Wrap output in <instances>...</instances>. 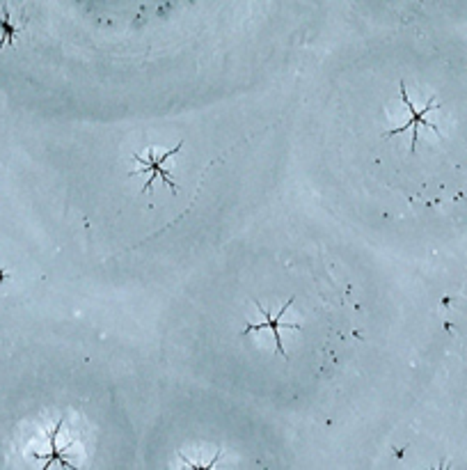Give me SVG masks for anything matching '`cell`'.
<instances>
[{
	"label": "cell",
	"mask_w": 467,
	"mask_h": 470,
	"mask_svg": "<svg viewBox=\"0 0 467 470\" xmlns=\"http://www.w3.org/2000/svg\"><path fill=\"white\" fill-rule=\"evenodd\" d=\"M183 147V142H179L176 147H172V149H168V151H163V154L159 156L156 154V149L154 147H149L147 149V156H140V154H133V161H138L140 163V168H138V175H151L149 179H147V183L142 186V193H147L149 188H151V183H154V179L156 177H161L163 179V183L165 186H170V191L172 193H176L179 191V186L172 181V172L165 168V163H168L176 151H179Z\"/></svg>",
	"instance_id": "1"
},
{
	"label": "cell",
	"mask_w": 467,
	"mask_h": 470,
	"mask_svg": "<svg viewBox=\"0 0 467 470\" xmlns=\"http://www.w3.org/2000/svg\"><path fill=\"white\" fill-rule=\"evenodd\" d=\"M401 101H403V106H406V110H408V115H410V119H408V124H403V127H399V129H392V131H387V134H382L385 138H392V136H397V134H403L408 127L412 129V142H410V151H414L417 149V140H419V136H417V127L419 124H426L429 129H433L435 134L440 136V131H438V127L433 124V122H429V112L431 110H438L440 106L435 104V99H431V104L424 108V110H417L412 106V101H410V97H408V87H406V83L401 80Z\"/></svg>",
	"instance_id": "2"
},
{
	"label": "cell",
	"mask_w": 467,
	"mask_h": 470,
	"mask_svg": "<svg viewBox=\"0 0 467 470\" xmlns=\"http://www.w3.org/2000/svg\"><path fill=\"white\" fill-rule=\"evenodd\" d=\"M294 303V299H289L284 305H282V310H279L277 314H271L268 310H264L262 308V303H257L254 301V305H257V310H259V314H262V319H264V324H250V326H245L243 329V335H247V333H252V331H262V329H271L273 333H275V351L282 356V358H286V351H284V344H282V337H279V331L282 329H291V331H300V324H282V316L286 314V310H289V305Z\"/></svg>",
	"instance_id": "3"
},
{
	"label": "cell",
	"mask_w": 467,
	"mask_h": 470,
	"mask_svg": "<svg viewBox=\"0 0 467 470\" xmlns=\"http://www.w3.org/2000/svg\"><path fill=\"white\" fill-rule=\"evenodd\" d=\"M62 424H65V417H62V420H60V422L55 424V429H53V432H50V449H53V454H50V456L46 459L44 468H48V466L53 464V461H60L62 466H67V468H74V466H71V464L67 461L65 456H62V452H65V449H62V447H58V434L62 432Z\"/></svg>",
	"instance_id": "4"
}]
</instances>
